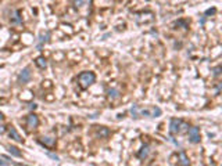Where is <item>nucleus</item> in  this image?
<instances>
[{"mask_svg": "<svg viewBox=\"0 0 222 166\" xmlns=\"http://www.w3.org/2000/svg\"><path fill=\"white\" fill-rule=\"evenodd\" d=\"M78 85L82 90H86L89 86H92L96 82V75L94 72H90V71H83L78 75Z\"/></svg>", "mask_w": 222, "mask_h": 166, "instance_id": "1", "label": "nucleus"}, {"mask_svg": "<svg viewBox=\"0 0 222 166\" xmlns=\"http://www.w3.org/2000/svg\"><path fill=\"white\" fill-rule=\"evenodd\" d=\"M189 129V125L186 122H183L182 119H176L172 118L171 122H169V134L171 136H175V134H179V133L187 132Z\"/></svg>", "mask_w": 222, "mask_h": 166, "instance_id": "2", "label": "nucleus"}, {"mask_svg": "<svg viewBox=\"0 0 222 166\" xmlns=\"http://www.w3.org/2000/svg\"><path fill=\"white\" fill-rule=\"evenodd\" d=\"M187 134H189V141L192 144H197L200 143L201 137H200V129L197 126H192L187 129Z\"/></svg>", "mask_w": 222, "mask_h": 166, "instance_id": "3", "label": "nucleus"}, {"mask_svg": "<svg viewBox=\"0 0 222 166\" xmlns=\"http://www.w3.org/2000/svg\"><path fill=\"white\" fill-rule=\"evenodd\" d=\"M31 76H32V72H31L29 66H27V68H24V69L20 72L18 83H20V85H25V83H28V82L31 80Z\"/></svg>", "mask_w": 222, "mask_h": 166, "instance_id": "4", "label": "nucleus"}, {"mask_svg": "<svg viewBox=\"0 0 222 166\" xmlns=\"http://www.w3.org/2000/svg\"><path fill=\"white\" fill-rule=\"evenodd\" d=\"M39 126V118L35 114H31L27 116V127L29 130H33Z\"/></svg>", "mask_w": 222, "mask_h": 166, "instance_id": "5", "label": "nucleus"}, {"mask_svg": "<svg viewBox=\"0 0 222 166\" xmlns=\"http://www.w3.org/2000/svg\"><path fill=\"white\" fill-rule=\"evenodd\" d=\"M10 22L13 25H20L22 24V17H21V12L18 10H11L10 12Z\"/></svg>", "mask_w": 222, "mask_h": 166, "instance_id": "6", "label": "nucleus"}, {"mask_svg": "<svg viewBox=\"0 0 222 166\" xmlns=\"http://www.w3.org/2000/svg\"><path fill=\"white\" fill-rule=\"evenodd\" d=\"M190 161L187 158V155L185 154V151H180L178 154V166H189Z\"/></svg>", "mask_w": 222, "mask_h": 166, "instance_id": "7", "label": "nucleus"}, {"mask_svg": "<svg viewBox=\"0 0 222 166\" xmlns=\"http://www.w3.org/2000/svg\"><path fill=\"white\" fill-rule=\"evenodd\" d=\"M39 143L45 147L53 148L56 145V137H42V139H39Z\"/></svg>", "mask_w": 222, "mask_h": 166, "instance_id": "8", "label": "nucleus"}, {"mask_svg": "<svg viewBox=\"0 0 222 166\" xmlns=\"http://www.w3.org/2000/svg\"><path fill=\"white\" fill-rule=\"evenodd\" d=\"M149 152H150V147H149V144H143L140 148V151L138 152V158L139 159H146L147 157H149Z\"/></svg>", "mask_w": 222, "mask_h": 166, "instance_id": "9", "label": "nucleus"}, {"mask_svg": "<svg viewBox=\"0 0 222 166\" xmlns=\"http://www.w3.org/2000/svg\"><path fill=\"white\" fill-rule=\"evenodd\" d=\"M49 37H50V32L49 30H46V32H42L39 35V44H38V48H42V46L45 44V43L49 42Z\"/></svg>", "mask_w": 222, "mask_h": 166, "instance_id": "10", "label": "nucleus"}, {"mask_svg": "<svg viewBox=\"0 0 222 166\" xmlns=\"http://www.w3.org/2000/svg\"><path fill=\"white\" fill-rule=\"evenodd\" d=\"M96 134H97V137H100V139H107V137L110 136V130L104 126H97Z\"/></svg>", "mask_w": 222, "mask_h": 166, "instance_id": "11", "label": "nucleus"}, {"mask_svg": "<svg viewBox=\"0 0 222 166\" xmlns=\"http://www.w3.org/2000/svg\"><path fill=\"white\" fill-rule=\"evenodd\" d=\"M9 136H10V139H13L14 141H17V143H22V139H21V136L18 134V132H17V129L15 127H10V132H9Z\"/></svg>", "mask_w": 222, "mask_h": 166, "instance_id": "12", "label": "nucleus"}, {"mask_svg": "<svg viewBox=\"0 0 222 166\" xmlns=\"http://www.w3.org/2000/svg\"><path fill=\"white\" fill-rule=\"evenodd\" d=\"M35 62H36V65L39 66L40 69H45L46 66H47V61H46V58L43 57V55H39V57L35 60Z\"/></svg>", "mask_w": 222, "mask_h": 166, "instance_id": "13", "label": "nucleus"}, {"mask_svg": "<svg viewBox=\"0 0 222 166\" xmlns=\"http://www.w3.org/2000/svg\"><path fill=\"white\" fill-rule=\"evenodd\" d=\"M107 97L110 100H117L120 98V91L117 89H108L107 90Z\"/></svg>", "mask_w": 222, "mask_h": 166, "instance_id": "14", "label": "nucleus"}, {"mask_svg": "<svg viewBox=\"0 0 222 166\" xmlns=\"http://www.w3.org/2000/svg\"><path fill=\"white\" fill-rule=\"evenodd\" d=\"M92 3V0H74V6L75 9H81L83 6H87V4Z\"/></svg>", "mask_w": 222, "mask_h": 166, "instance_id": "15", "label": "nucleus"}, {"mask_svg": "<svg viewBox=\"0 0 222 166\" xmlns=\"http://www.w3.org/2000/svg\"><path fill=\"white\" fill-rule=\"evenodd\" d=\"M9 152L11 155H14V157H17V158L21 157V151H20L17 147H14V145H10V147H9Z\"/></svg>", "mask_w": 222, "mask_h": 166, "instance_id": "16", "label": "nucleus"}, {"mask_svg": "<svg viewBox=\"0 0 222 166\" xmlns=\"http://www.w3.org/2000/svg\"><path fill=\"white\" fill-rule=\"evenodd\" d=\"M175 26H182V28H185V29H187V28H189V22H187L186 19H179V21L175 22Z\"/></svg>", "mask_w": 222, "mask_h": 166, "instance_id": "17", "label": "nucleus"}, {"mask_svg": "<svg viewBox=\"0 0 222 166\" xmlns=\"http://www.w3.org/2000/svg\"><path fill=\"white\" fill-rule=\"evenodd\" d=\"M138 109H139V107L136 105H132V108H131V114H132V118H135V119H138L139 118V115H138Z\"/></svg>", "mask_w": 222, "mask_h": 166, "instance_id": "18", "label": "nucleus"}, {"mask_svg": "<svg viewBox=\"0 0 222 166\" xmlns=\"http://www.w3.org/2000/svg\"><path fill=\"white\" fill-rule=\"evenodd\" d=\"M213 72H214V76H215V78H218L219 75H221V66H215V68H214L213 69Z\"/></svg>", "mask_w": 222, "mask_h": 166, "instance_id": "19", "label": "nucleus"}, {"mask_svg": "<svg viewBox=\"0 0 222 166\" xmlns=\"http://www.w3.org/2000/svg\"><path fill=\"white\" fill-rule=\"evenodd\" d=\"M46 155H47V157H50L51 159H54V161H58V159H60V158H58L57 155H54V154H50V152H47V154H46Z\"/></svg>", "mask_w": 222, "mask_h": 166, "instance_id": "20", "label": "nucleus"}, {"mask_svg": "<svg viewBox=\"0 0 222 166\" xmlns=\"http://www.w3.org/2000/svg\"><path fill=\"white\" fill-rule=\"evenodd\" d=\"M216 10L215 9H210V10H207V11H205V14L204 15H210V14H214V12H215Z\"/></svg>", "mask_w": 222, "mask_h": 166, "instance_id": "21", "label": "nucleus"}, {"mask_svg": "<svg viewBox=\"0 0 222 166\" xmlns=\"http://www.w3.org/2000/svg\"><path fill=\"white\" fill-rule=\"evenodd\" d=\"M4 132H6V126L4 125H0V134H3Z\"/></svg>", "mask_w": 222, "mask_h": 166, "instance_id": "22", "label": "nucleus"}, {"mask_svg": "<svg viewBox=\"0 0 222 166\" xmlns=\"http://www.w3.org/2000/svg\"><path fill=\"white\" fill-rule=\"evenodd\" d=\"M0 165H2V166H7V165H11V162H3V161H0Z\"/></svg>", "mask_w": 222, "mask_h": 166, "instance_id": "23", "label": "nucleus"}, {"mask_svg": "<svg viewBox=\"0 0 222 166\" xmlns=\"http://www.w3.org/2000/svg\"><path fill=\"white\" fill-rule=\"evenodd\" d=\"M29 108H31V109H36V108H38V105H36V104H31Z\"/></svg>", "mask_w": 222, "mask_h": 166, "instance_id": "24", "label": "nucleus"}, {"mask_svg": "<svg viewBox=\"0 0 222 166\" xmlns=\"http://www.w3.org/2000/svg\"><path fill=\"white\" fill-rule=\"evenodd\" d=\"M3 119H4V116H3V114L0 112V121H3Z\"/></svg>", "mask_w": 222, "mask_h": 166, "instance_id": "25", "label": "nucleus"}]
</instances>
